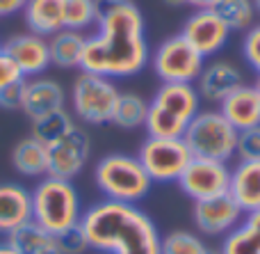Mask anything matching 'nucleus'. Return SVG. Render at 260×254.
<instances>
[{
    "instance_id": "30",
    "label": "nucleus",
    "mask_w": 260,
    "mask_h": 254,
    "mask_svg": "<svg viewBox=\"0 0 260 254\" xmlns=\"http://www.w3.org/2000/svg\"><path fill=\"white\" fill-rule=\"evenodd\" d=\"M235 158L238 160H260V126L238 131Z\"/></svg>"
},
{
    "instance_id": "6",
    "label": "nucleus",
    "mask_w": 260,
    "mask_h": 254,
    "mask_svg": "<svg viewBox=\"0 0 260 254\" xmlns=\"http://www.w3.org/2000/svg\"><path fill=\"white\" fill-rule=\"evenodd\" d=\"M194 158H212L231 163L235 158L238 131L226 122V117L215 108H201L199 115L189 122L183 135Z\"/></svg>"
},
{
    "instance_id": "25",
    "label": "nucleus",
    "mask_w": 260,
    "mask_h": 254,
    "mask_svg": "<svg viewBox=\"0 0 260 254\" xmlns=\"http://www.w3.org/2000/svg\"><path fill=\"white\" fill-rule=\"evenodd\" d=\"M76 126L78 124H76V119H73V115L69 112L67 108H62V110H55V112L44 115V117L32 119L30 135L48 147V145H53V142L62 140V137Z\"/></svg>"
},
{
    "instance_id": "37",
    "label": "nucleus",
    "mask_w": 260,
    "mask_h": 254,
    "mask_svg": "<svg viewBox=\"0 0 260 254\" xmlns=\"http://www.w3.org/2000/svg\"><path fill=\"white\" fill-rule=\"evenodd\" d=\"M37 254H62V252H59V247H57V243H55V236H53V241H50L48 245L41 247Z\"/></svg>"
},
{
    "instance_id": "15",
    "label": "nucleus",
    "mask_w": 260,
    "mask_h": 254,
    "mask_svg": "<svg viewBox=\"0 0 260 254\" xmlns=\"http://www.w3.org/2000/svg\"><path fill=\"white\" fill-rule=\"evenodd\" d=\"M240 85H244V73L231 60H212V62H206L201 76L194 82L201 101L217 103V105L233 90H238Z\"/></svg>"
},
{
    "instance_id": "13",
    "label": "nucleus",
    "mask_w": 260,
    "mask_h": 254,
    "mask_svg": "<svg viewBox=\"0 0 260 254\" xmlns=\"http://www.w3.org/2000/svg\"><path fill=\"white\" fill-rule=\"evenodd\" d=\"M183 39L203 58H215L229 44L231 30L215 14V9H194L192 16L183 23Z\"/></svg>"
},
{
    "instance_id": "38",
    "label": "nucleus",
    "mask_w": 260,
    "mask_h": 254,
    "mask_svg": "<svg viewBox=\"0 0 260 254\" xmlns=\"http://www.w3.org/2000/svg\"><path fill=\"white\" fill-rule=\"evenodd\" d=\"M0 254H18L14 247H9L7 243H0Z\"/></svg>"
},
{
    "instance_id": "29",
    "label": "nucleus",
    "mask_w": 260,
    "mask_h": 254,
    "mask_svg": "<svg viewBox=\"0 0 260 254\" xmlns=\"http://www.w3.org/2000/svg\"><path fill=\"white\" fill-rule=\"evenodd\" d=\"M99 21L96 0H64V27L76 32H87Z\"/></svg>"
},
{
    "instance_id": "16",
    "label": "nucleus",
    "mask_w": 260,
    "mask_h": 254,
    "mask_svg": "<svg viewBox=\"0 0 260 254\" xmlns=\"http://www.w3.org/2000/svg\"><path fill=\"white\" fill-rule=\"evenodd\" d=\"M67 105V92L57 80L46 76L37 78H25L23 80V92H21V112L27 119L44 117L48 112L62 110Z\"/></svg>"
},
{
    "instance_id": "8",
    "label": "nucleus",
    "mask_w": 260,
    "mask_h": 254,
    "mask_svg": "<svg viewBox=\"0 0 260 254\" xmlns=\"http://www.w3.org/2000/svg\"><path fill=\"white\" fill-rule=\"evenodd\" d=\"M192 158L183 137H146L137 151V160L153 183H176Z\"/></svg>"
},
{
    "instance_id": "20",
    "label": "nucleus",
    "mask_w": 260,
    "mask_h": 254,
    "mask_svg": "<svg viewBox=\"0 0 260 254\" xmlns=\"http://www.w3.org/2000/svg\"><path fill=\"white\" fill-rule=\"evenodd\" d=\"M27 32L41 37H53L64 30V0H27L23 7Z\"/></svg>"
},
{
    "instance_id": "34",
    "label": "nucleus",
    "mask_w": 260,
    "mask_h": 254,
    "mask_svg": "<svg viewBox=\"0 0 260 254\" xmlns=\"http://www.w3.org/2000/svg\"><path fill=\"white\" fill-rule=\"evenodd\" d=\"M21 92H23V80L12 82L0 92V108L3 110H21Z\"/></svg>"
},
{
    "instance_id": "1",
    "label": "nucleus",
    "mask_w": 260,
    "mask_h": 254,
    "mask_svg": "<svg viewBox=\"0 0 260 254\" xmlns=\"http://www.w3.org/2000/svg\"><path fill=\"white\" fill-rule=\"evenodd\" d=\"M96 35L87 37L80 71L112 78L137 76L151 62L142 9L133 0H96Z\"/></svg>"
},
{
    "instance_id": "31",
    "label": "nucleus",
    "mask_w": 260,
    "mask_h": 254,
    "mask_svg": "<svg viewBox=\"0 0 260 254\" xmlns=\"http://www.w3.org/2000/svg\"><path fill=\"white\" fill-rule=\"evenodd\" d=\"M242 58L251 71L260 76V23H253L242 37Z\"/></svg>"
},
{
    "instance_id": "32",
    "label": "nucleus",
    "mask_w": 260,
    "mask_h": 254,
    "mask_svg": "<svg viewBox=\"0 0 260 254\" xmlns=\"http://www.w3.org/2000/svg\"><path fill=\"white\" fill-rule=\"evenodd\" d=\"M55 243H57V247L62 254H85L89 250V243H87V236L80 229V224L57 234V236H55Z\"/></svg>"
},
{
    "instance_id": "19",
    "label": "nucleus",
    "mask_w": 260,
    "mask_h": 254,
    "mask_svg": "<svg viewBox=\"0 0 260 254\" xmlns=\"http://www.w3.org/2000/svg\"><path fill=\"white\" fill-rule=\"evenodd\" d=\"M229 195L238 202L244 215L260 209V160H238V165L231 167Z\"/></svg>"
},
{
    "instance_id": "35",
    "label": "nucleus",
    "mask_w": 260,
    "mask_h": 254,
    "mask_svg": "<svg viewBox=\"0 0 260 254\" xmlns=\"http://www.w3.org/2000/svg\"><path fill=\"white\" fill-rule=\"evenodd\" d=\"M27 0H0V18L3 16H14L16 12H23Z\"/></svg>"
},
{
    "instance_id": "22",
    "label": "nucleus",
    "mask_w": 260,
    "mask_h": 254,
    "mask_svg": "<svg viewBox=\"0 0 260 254\" xmlns=\"http://www.w3.org/2000/svg\"><path fill=\"white\" fill-rule=\"evenodd\" d=\"M87 35L76 30H59L53 37H48L50 64L59 69H80L82 53H85Z\"/></svg>"
},
{
    "instance_id": "3",
    "label": "nucleus",
    "mask_w": 260,
    "mask_h": 254,
    "mask_svg": "<svg viewBox=\"0 0 260 254\" xmlns=\"http://www.w3.org/2000/svg\"><path fill=\"white\" fill-rule=\"evenodd\" d=\"M199 110H201V96L194 85L162 82L148 101L144 128L148 137H183Z\"/></svg>"
},
{
    "instance_id": "27",
    "label": "nucleus",
    "mask_w": 260,
    "mask_h": 254,
    "mask_svg": "<svg viewBox=\"0 0 260 254\" xmlns=\"http://www.w3.org/2000/svg\"><path fill=\"white\" fill-rule=\"evenodd\" d=\"M160 254H219L217 250L208 247L201 234L189 229H176L162 236Z\"/></svg>"
},
{
    "instance_id": "2",
    "label": "nucleus",
    "mask_w": 260,
    "mask_h": 254,
    "mask_svg": "<svg viewBox=\"0 0 260 254\" xmlns=\"http://www.w3.org/2000/svg\"><path fill=\"white\" fill-rule=\"evenodd\" d=\"M80 229L99 254H160V232L137 204L101 200L82 211Z\"/></svg>"
},
{
    "instance_id": "23",
    "label": "nucleus",
    "mask_w": 260,
    "mask_h": 254,
    "mask_svg": "<svg viewBox=\"0 0 260 254\" xmlns=\"http://www.w3.org/2000/svg\"><path fill=\"white\" fill-rule=\"evenodd\" d=\"M219 254H260V209L247 213L244 220L221 241Z\"/></svg>"
},
{
    "instance_id": "39",
    "label": "nucleus",
    "mask_w": 260,
    "mask_h": 254,
    "mask_svg": "<svg viewBox=\"0 0 260 254\" xmlns=\"http://www.w3.org/2000/svg\"><path fill=\"white\" fill-rule=\"evenodd\" d=\"M165 5H171V7H180V5H185V0H165Z\"/></svg>"
},
{
    "instance_id": "36",
    "label": "nucleus",
    "mask_w": 260,
    "mask_h": 254,
    "mask_svg": "<svg viewBox=\"0 0 260 254\" xmlns=\"http://www.w3.org/2000/svg\"><path fill=\"white\" fill-rule=\"evenodd\" d=\"M217 0H185V5H192L194 9H212Z\"/></svg>"
},
{
    "instance_id": "40",
    "label": "nucleus",
    "mask_w": 260,
    "mask_h": 254,
    "mask_svg": "<svg viewBox=\"0 0 260 254\" xmlns=\"http://www.w3.org/2000/svg\"><path fill=\"white\" fill-rule=\"evenodd\" d=\"M253 85H256V90H258V94H260V76L256 78V82H253Z\"/></svg>"
},
{
    "instance_id": "9",
    "label": "nucleus",
    "mask_w": 260,
    "mask_h": 254,
    "mask_svg": "<svg viewBox=\"0 0 260 254\" xmlns=\"http://www.w3.org/2000/svg\"><path fill=\"white\" fill-rule=\"evenodd\" d=\"M160 78V82H183V85H194L206 67V58L199 55L183 35H171L151 53L148 62Z\"/></svg>"
},
{
    "instance_id": "21",
    "label": "nucleus",
    "mask_w": 260,
    "mask_h": 254,
    "mask_svg": "<svg viewBox=\"0 0 260 254\" xmlns=\"http://www.w3.org/2000/svg\"><path fill=\"white\" fill-rule=\"evenodd\" d=\"M12 165L21 177L39 181L48 177V147L32 135L23 137L12 151Z\"/></svg>"
},
{
    "instance_id": "10",
    "label": "nucleus",
    "mask_w": 260,
    "mask_h": 254,
    "mask_svg": "<svg viewBox=\"0 0 260 254\" xmlns=\"http://www.w3.org/2000/svg\"><path fill=\"white\" fill-rule=\"evenodd\" d=\"M176 183L192 202H201L229 192L231 167L229 163H221V160L192 158Z\"/></svg>"
},
{
    "instance_id": "17",
    "label": "nucleus",
    "mask_w": 260,
    "mask_h": 254,
    "mask_svg": "<svg viewBox=\"0 0 260 254\" xmlns=\"http://www.w3.org/2000/svg\"><path fill=\"white\" fill-rule=\"evenodd\" d=\"M221 115L226 122L235 128V131H244V128L260 126V94L256 85H240L233 90L224 101L219 103Z\"/></svg>"
},
{
    "instance_id": "12",
    "label": "nucleus",
    "mask_w": 260,
    "mask_h": 254,
    "mask_svg": "<svg viewBox=\"0 0 260 254\" xmlns=\"http://www.w3.org/2000/svg\"><path fill=\"white\" fill-rule=\"evenodd\" d=\"M89 154H91L89 133L82 126L71 128L62 140L48 145V174L73 181L85 170Z\"/></svg>"
},
{
    "instance_id": "7",
    "label": "nucleus",
    "mask_w": 260,
    "mask_h": 254,
    "mask_svg": "<svg viewBox=\"0 0 260 254\" xmlns=\"http://www.w3.org/2000/svg\"><path fill=\"white\" fill-rule=\"evenodd\" d=\"M121 94L112 78L99 76V73L80 71L71 85V108L80 122L101 126L110 124L114 115V105Z\"/></svg>"
},
{
    "instance_id": "28",
    "label": "nucleus",
    "mask_w": 260,
    "mask_h": 254,
    "mask_svg": "<svg viewBox=\"0 0 260 254\" xmlns=\"http://www.w3.org/2000/svg\"><path fill=\"white\" fill-rule=\"evenodd\" d=\"M5 238H7L5 243H7L9 247H14L18 254H37L41 247H46L50 241H53V236H50L48 232H44L35 220H30V222L16 227Z\"/></svg>"
},
{
    "instance_id": "42",
    "label": "nucleus",
    "mask_w": 260,
    "mask_h": 254,
    "mask_svg": "<svg viewBox=\"0 0 260 254\" xmlns=\"http://www.w3.org/2000/svg\"><path fill=\"white\" fill-rule=\"evenodd\" d=\"M0 50H3V44H0Z\"/></svg>"
},
{
    "instance_id": "14",
    "label": "nucleus",
    "mask_w": 260,
    "mask_h": 254,
    "mask_svg": "<svg viewBox=\"0 0 260 254\" xmlns=\"http://www.w3.org/2000/svg\"><path fill=\"white\" fill-rule=\"evenodd\" d=\"M3 53L16 64V69L23 73V78L44 76L50 67V50L48 39L35 32H21L12 35L3 44Z\"/></svg>"
},
{
    "instance_id": "5",
    "label": "nucleus",
    "mask_w": 260,
    "mask_h": 254,
    "mask_svg": "<svg viewBox=\"0 0 260 254\" xmlns=\"http://www.w3.org/2000/svg\"><path fill=\"white\" fill-rule=\"evenodd\" d=\"M94 181L105 200L123 204H139L153 188V181L137 156L128 154L103 156L94 167Z\"/></svg>"
},
{
    "instance_id": "33",
    "label": "nucleus",
    "mask_w": 260,
    "mask_h": 254,
    "mask_svg": "<svg viewBox=\"0 0 260 254\" xmlns=\"http://www.w3.org/2000/svg\"><path fill=\"white\" fill-rule=\"evenodd\" d=\"M21 80H25L23 73L18 71L16 64L0 50V92H3L7 85H12V82H21Z\"/></svg>"
},
{
    "instance_id": "24",
    "label": "nucleus",
    "mask_w": 260,
    "mask_h": 254,
    "mask_svg": "<svg viewBox=\"0 0 260 254\" xmlns=\"http://www.w3.org/2000/svg\"><path fill=\"white\" fill-rule=\"evenodd\" d=\"M148 115V101L144 96L135 94V92H121L114 105L112 122L114 126L123 128V131H133V128H144Z\"/></svg>"
},
{
    "instance_id": "41",
    "label": "nucleus",
    "mask_w": 260,
    "mask_h": 254,
    "mask_svg": "<svg viewBox=\"0 0 260 254\" xmlns=\"http://www.w3.org/2000/svg\"><path fill=\"white\" fill-rule=\"evenodd\" d=\"M253 3H256V9H258V12H260V0H253Z\"/></svg>"
},
{
    "instance_id": "4",
    "label": "nucleus",
    "mask_w": 260,
    "mask_h": 254,
    "mask_svg": "<svg viewBox=\"0 0 260 254\" xmlns=\"http://www.w3.org/2000/svg\"><path fill=\"white\" fill-rule=\"evenodd\" d=\"M32 195V220L50 236L78 227L82 218L80 192L73 181L57 177H44L30 190Z\"/></svg>"
},
{
    "instance_id": "26",
    "label": "nucleus",
    "mask_w": 260,
    "mask_h": 254,
    "mask_svg": "<svg viewBox=\"0 0 260 254\" xmlns=\"http://www.w3.org/2000/svg\"><path fill=\"white\" fill-rule=\"evenodd\" d=\"M212 9L231 32H247L258 14L253 0H217Z\"/></svg>"
},
{
    "instance_id": "11",
    "label": "nucleus",
    "mask_w": 260,
    "mask_h": 254,
    "mask_svg": "<svg viewBox=\"0 0 260 254\" xmlns=\"http://www.w3.org/2000/svg\"><path fill=\"white\" fill-rule=\"evenodd\" d=\"M192 220L201 236L224 238L244 220V211L240 209L238 202H235L229 192H224V195L194 202Z\"/></svg>"
},
{
    "instance_id": "18",
    "label": "nucleus",
    "mask_w": 260,
    "mask_h": 254,
    "mask_svg": "<svg viewBox=\"0 0 260 254\" xmlns=\"http://www.w3.org/2000/svg\"><path fill=\"white\" fill-rule=\"evenodd\" d=\"M32 220V195L16 181L0 183V236Z\"/></svg>"
}]
</instances>
